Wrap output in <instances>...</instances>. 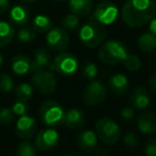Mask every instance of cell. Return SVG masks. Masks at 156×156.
<instances>
[{
  "label": "cell",
  "instance_id": "obj_16",
  "mask_svg": "<svg viewBox=\"0 0 156 156\" xmlns=\"http://www.w3.org/2000/svg\"><path fill=\"white\" fill-rule=\"evenodd\" d=\"M137 127L144 135L156 133V115L153 112L141 113L137 119Z\"/></svg>",
  "mask_w": 156,
  "mask_h": 156
},
{
  "label": "cell",
  "instance_id": "obj_23",
  "mask_svg": "<svg viewBox=\"0 0 156 156\" xmlns=\"http://www.w3.org/2000/svg\"><path fill=\"white\" fill-rule=\"evenodd\" d=\"M137 46L141 51L153 52L156 49V37L151 32L142 33L137 40Z\"/></svg>",
  "mask_w": 156,
  "mask_h": 156
},
{
  "label": "cell",
  "instance_id": "obj_20",
  "mask_svg": "<svg viewBox=\"0 0 156 156\" xmlns=\"http://www.w3.org/2000/svg\"><path fill=\"white\" fill-rule=\"evenodd\" d=\"M9 18L13 24L17 26H25L29 20V10L23 5H16L11 8L9 12Z\"/></svg>",
  "mask_w": 156,
  "mask_h": 156
},
{
  "label": "cell",
  "instance_id": "obj_8",
  "mask_svg": "<svg viewBox=\"0 0 156 156\" xmlns=\"http://www.w3.org/2000/svg\"><path fill=\"white\" fill-rule=\"evenodd\" d=\"M107 96V88L101 80L92 79L86 86L83 93V101L87 106L93 107L102 104Z\"/></svg>",
  "mask_w": 156,
  "mask_h": 156
},
{
  "label": "cell",
  "instance_id": "obj_34",
  "mask_svg": "<svg viewBox=\"0 0 156 156\" xmlns=\"http://www.w3.org/2000/svg\"><path fill=\"white\" fill-rule=\"evenodd\" d=\"M123 142L126 147H130V149H134V147H136L139 145V139L134 133L130 132V133H127V134L124 136Z\"/></svg>",
  "mask_w": 156,
  "mask_h": 156
},
{
  "label": "cell",
  "instance_id": "obj_2",
  "mask_svg": "<svg viewBox=\"0 0 156 156\" xmlns=\"http://www.w3.org/2000/svg\"><path fill=\"white\" fill-rule=\"evenodd\" d=\"M128 55V49L123 42L110 40L102 44L98 50V59L105 64L117 65L123 62Z\"/></svg>",
  "mask_w": 156,
  "mask_h": 156
},
{
  "label": "cell",
  "instance_id": "obj_6",
  "mask_svg": "<svg viewBox=\"0 0 156 156\" xmlns=\"http://www.w3.org/2000/svg\"><path fill=\"white\" fill-rule=\"evenodd\" d=\"M31 83L33 88L42 94H52L57 89L56 76L52 73V69H39L32 72Z\"/></svg>",
  "mask_w": 156,
  "mask_h": 156
},
{
  "label": "cell",
  "instance_id": "obj_5",
  "mask_svg": "<svg viewBox=\"0 0 156 156\" xmlns=\"http://www.w3.org/2000/svg\"><path fill=\"white\" fill-rule=\"evenodd\" d=\"M95 133L98 139L107 145H112L121 139L122 130L120 125L110 118H102L95 124Z\"/></svg>",
  "mask_w": 156,
  "mask_h": 156
},
{
  "label": "cell",
  "instance_id": "obj_26",
  "mask_svg": "<svg viewBox=\"0 0 156 156\" xmlns=\"http://www.w3.org/2000/svg\"><path fill=\"white\" fill-rule=\"evenodd\" d=\"M17 37L23 43H31L34 40H37V31L32 26L25 25V26H22V28L18 30Z\"/></svg>",
  "mask_w": 156,
  "mask_h": 156
},
{
  "label": "cell",
  "instance_id": "obj_38",
  "mask_svg": "<svg viewBox=\"0 0 156 156\" xmlns=\"http://www.w3.org/2000/svg\"><path fill=\"white\" fill-rule=\"evenodd\" d=\"M149 86H150V88H151L152 91H153L154 93H156V72L152 74V76L150 77Z\"/></svg>",
  "mask_w": 156,
  "mask_h": 156
},
{
  "label": "cell",
  "instance_id": "obj_42",
  "mask_svg": "<svg viewBox=\"0 0 156 156\" xmlns=\"http://www.w3.org/2000/svg\"><path fill=\"white\" fill-rule=\"evenodd\" d=\"M52 1H56V2H63V1H66V0H52Z\"/></svg>",
  "mask_w": 156,
  "mask_h": 156
},
{
  "label": "cell",
  "instance_id": "obj_31",
  "mask_svg": "<svg viewBox=\"0 0 156 156\" xmlns=\"http://www.w3.org/2000/svg\"><path fill=\"white\" fill-rule=\"evenodd\" d=\"M98 65L93 62H88L85 64L83 69V76L88 79V80H92L94 78L98 76Z\"/></svg>",
  "mask_w": 156,
  "mask_h": 156
},
{
  "label": "cell",
  "instance_id": "obj_35",
  "mask_svg": "<svg viewBox=\"0 0 156 156\" xmlns=\"http://www.w3.org/2000/svg\"><path fill=\"white\" fill-rule=\"evenodd\" d=\"M136 117V113H135V110L132 108V107H124L121 111H120V118L123 120L124 122H130L135 119Z\"/></svg>",
  "mask_w": 156,
  "mask_h": 156
},
{
  "label": "cell",
  "instance_id": "obj_43",
  "mask_svg": "<svg viewBox=\"0 0 156 156\" xmlns=\"http://www.w3.org/2000/svg\"><path fill=\"white\" fill-rule=\"evenodd\" d=\"M155 2H156V0H155Z\"/></svg>",
  "mask_w": 156,
  "mask_h": 156
},
{
  "label": "cell",
  "instance_id": "obj_25",
  "mask_svg": "<svg viewBox=\"0 0 156 156\" xmlns=\"http://www.w3.org/2000/svg\"><path fill=\"white\" fill-rule=\"evenodd\" d=\"M33 91H34V88L32 85L28 83H22L15 88V95L17 100L28 102L32 98Z\"/></svg>",
  "mask_w": 156,
  "mask_h": 156
},
{
  "label": "cell",
  "instance_id": "obj_12",
  "mask_svg": "<svg viewBox=\"0 0 156 156\" xmlns=\"http://www.w3.org/2000/svg\"><path fill=\"white\" fill-rule=\"evenodd\" d=\"M37 124L33 117L29 115H20L15 124V133L18 138L23 140H28L34 136L37 132Z\"/></svg>",
  "mask_w": 156,
  "mask_h": 156
},
{
  "label": "cell",
  "instance_id": "obj_44",
  "mask_svg": "<svg viewBox=\"0 0 156 156\" xmlns=\"http://www.w3.org/2000/svg\"><path fill=\"white\" fill-rule=\"evenodd\" d=\"M102 1H103V0H102Z\"/></svg>",
  "mask_w": 156,
  "mask_h": 156
},
{
  "label": "cell",
  "instance_id": "obj_9",
  "mask_svg": "<svg viewBox=\"0 0 156 156\" xmlns=\"http://www.w3.org/2000/svg\"><path fill=\"white\" fill-rule=\"evenodd\" d=\"M69 35L64 28L60 27H51L49 31H47L46 35V45L48 48L56 52L64 51L69 45Z\"/></svg>",
  "mask_w": 156,
  "mask_h": 156
},
{
  "label": "cell",
  "instance_id": "obj_37",
  "mask_svg": "<svg viewBox=\"0 0 156 156\" xmlns=\"http://www.w3.org/2000/svg\"><path fill=\"white\" fill-rule=\"evenodd\" d=\"M10 0H0V14H3L9 10Z\"/></svg>",
  "mask_w": 156,
  "mask_h": 156
},
{
  "label": "cell",
  "instance_id": "obj_14",
  "mask_svg": "<svg viewBox=\"0 0 156 156\" xmlns=\"http://www.w3.org/2000/svg\"><path fill=\"white\" fill-rule=\"evenodd\" d=\"M151 98L147 90L142 86L136 87L129 95V103L136 109H145L150 105Z\"/></svg>",
  "mask_w": 156,
  "mask_h": 156
},
{
  "label": "cell",
  "instance_id": "obj_30",
  "mask_svg": "<svg viewBox=\"0 0 156 156\" xmlns=\"http://www.w3.org/2000/svg\"><path fill=\"white\" fill-rule=\"evenodd\" d=\"M14 89L13 79L5 73H0V93H10Z\"/></svg>",
  "mask_w": 156,
  "mask_h": 156
},
{
  "label": "cell",
  "instance_id": "obj_22",
  "mask_svg": "<svg viewBox=\"0 0 156 156\" xmlns=\"http://www.w3.org/2000/svg\"><path fill=\"white\" fill-rule=\"evenodd\" d=\"M15 37V29L7 20H0V47H5Z\"/></svg>",
  "mask_w": 156,
  "mask_h": 156
},
{
  "label": "cell",
  "instance_id": "obj_33",
  "mask_svg": "<svg viewBox=\"0 0 156 156\" xmlns=\"http://www.w3.org/2000/svg\"><path fill=\"white\" fill-rule=\"evenodd\" d=\"M11 109H12V111H13L14 115L20 117V115H27V113H28L29 106H28V104H27V102L18 100L14 103Z\"/></svg>",
  "mask_w": 156,
  "mask_h": 156
},
{
  "label": "cell",
  "instance_id": "obj_7",
  "mask_svg": "<svg viewBox=\"0 0 156 156\" xmlns=\"http://www.w3.org/2000/svg\"><path fill=\"white\" fill-rule=\"evenodd\" d=\"M78 58L72 52L61 51L52 60L51 69L56 73L63 76H71L77 72L79 66Z\"/></svg>",
  "mask_w": 156,
  "mask_h": 156
},
{
  "label": "cell",
  "instance_id": "obj_11",
  "mask_svg": "<svg viewBox=\"0 0 156 156\" xmlns=\"http://www.w3.org/2000/svg\"><path fill=\"white\" fill-rule=\"evenodd\" d=\"M60 136L54 128H46L37 132L34 139V144L37 149L41 151H50L58 145Z\"/></svg>",
  "mask_w": 156,
  "mask_h": 156
},
{
  "label": "cell",
  "instance_id": "obj_27",
  "mask_svg": "<svg viewBox=\"0 0 156 156\" xmlns=\"http://www.w3.org/2000/svg\"><path fill=\"white\" fill-rule=\"evenodd\" d=\"M16 155L18 156H35L37 147L28 140H23L16 147Z\"/></svg>",
  "mask_w": 156,
  "mask_h": 156
},
{
  "label": "cell",
  "instance_id": "obj_28",
  "mask_svg": "<svg viewBox=\"0 0 156 156\" xmlns=\"http://www.w3.org/2000/svg\"><path fill=\"white\" fill-rule=\"evenodd\" d=\"M79 24H80L79 17L73 13L67 14V15L64 16V17L62 18V20H61V26H62V28H64L65 30H67V31L76 30V29L79 27Z\"/></svg>",
  "mask_w": 156,
  "mask_h": 156
},
{
  "label": "cell",
  "instance_id": "obj_19",
  "mask_svg": "<svg viewBox=\"0 0 156 156\" xmlns=\"http://www.w3.org/2000/svg\"><path fill=\"white\" fill-rule=\"evenodd\" d=\"M69 9L71 13L78 17H85L91 13L93 9L92 0H69Z\"/></svg>",
  "mask_w": 156,
  "mask_h": 156
},
{
  "label": "cell",
  "instance_id": "obj_36",
  "mask_svg": "<svg viewBox=\"0 0 156 156\" xmlns=\"http://www.w3.org/2000/svg\"><path fill=\"white\" fill-rule=\"evenodd\" d=\"M143 152L147 156H156V138H151L145 143Z\"/></svg>",
  "mask_w": 156,
  "mask_h": 156
},
{
  "label": "cell",
  "instance_id": "obj_29",
  "mask_svg": "<svg viewBox=\"0 0 156 156\" xmlns=\"http://www.w3.org/2000/svg\"><path fill=\"white\" fill-rule=\"evenodd\" d=\"M124 66L128 69L129 72H137L141 67V60L137 55L128 54L125 60L123 61Z\"/></svg>",
  "mask_w": 156,
  "mask_h": 156
},
{
  "label": "cell",
  "instance_id": "obj_10",
  "mask_svg": "<svg viewBox=\"0 0 156 156\" xmlns=\"http://www.w3.org/2000/svg\"><path fill=\"white\" fill-rule=\"evenodd\" d=\"M119 16V9L117 5L111 2L110 0H103V2L98 3L95 8L93 17L96 22L104 26L111 25L117 20Z\"/></svg>",
  "mask_w": 156,
  "mask_h": 156
},
{
  "label": "cell",
  "instance_id": "obj_39",
  "mask_svg": "<svg viewBox=\"0 0 156 156\" xmlns=\"http://www.w3.org/2000/svg\"><path fill=\"white\" fill-rule=\"evenodd\" d=\"M149 29H150V32L152 34H154L156 37V15L150 20L149 23Z\"/></svg>",
  "mask_w": 156,
  "mask_h": 156
},
{
  "label": "cell",
  "instance_id": "obj_32",
  "mask_svg": "<svg viewBox=\"0 0 156 156\" xmlns=\"http://www.w3.org/2000/svg\"><path fill=\"white\" fill-rule=\"evenodd\" d=\"M14 113L12 109L3 107L0 109V124L1 125H9L14 121Z\"/></svg>",
  "mask_w": 156,
  "mask_h": 156
},
{
  "label": "cell",
  "instance_id": "obj_18",
  "mask_svg": "<svg viewBox=\"0 0 156 156\" xmlns=\"http://www.w3.org/2000/svg\"><path fill=\"white\" fill-rule=\"evenodd\" d=\"M86 122V115L81 109L72 108L65 112L64 125L69 129H77Z\"/></svg>",
  "mask_w": 156,
  "mask_h": 156
},
{
  "label": "cell",
  "instance_id": "obj_21",
  "mask_svg": "<svg viewBox=\"0 0 156 156\" xmlns=\"http://www.w3.org/2000/svg\"><path fill=\"white\" fill-rule=\"evenodd\" d=\"M11 69L14 74L18 76L26 75L31 71V60L26 55H16L11 62Z\"/></svg>",
  "mask_w": 156,
  "mask_h": 156
},
{
  "label": "cell",
  "instance_id": "obj_15",
  "mask_svg": "<svg viewBox=\"0 0 156 156\" xmlns=\"http://www.w3.org/2000/svg\"><path fill=\"white\" fill-rule=\"evenodd\" d=\"M52 59L49 51L45 48H39L34 51V59L31 61V71H39L46 67L51 69Z\"/></svg>",
  "mask_w": 156,
  "mask_h": 156
},
{
  "label": "cell",
  "instance_id": "obj_17",
  "mask_svg": "<svg viewBox=\"0 0 156 156\" xmlns=\"http://www.w3.org/2000/svg\"><path fill=\"white\" fill-rule=\"evenodd\" d=\"M109 88L117 95H124L129 90V81L124 74L117 73L109 78Z\"/></svg>",
  "mask_w": 156,
  "mask_h": 156
},
{
  "label": "cell",
  "instance_id": "obj_41",
  "mask_svg": "<svg viewBox=\"0 0 156 156\" xmlns=\"http://www.w3.org/2000/svg\"><path fill=\"white\" fill-rule=\"evenodd\" d=\"M22 1H25V2H28V3H32V2H34V1H37V0H22Z\"/></svg>",
  "mask_w": 156,
  "mask_h": 156
},
{
  "label": "cell",
  "instance_id": "obj_24",
  "mask_svg": "<svg viewBox=\"0 0 156 156\" xmlns=\"http://www.w3.org/2000/svg\"><path fill=\"white\" fill-rule=\"evenodd\" d=\"M32 27L39 33L47 32L51 29L52 20L49 16L44 15V14H37L32 20Z\"/></svg>",
  "mask_w": 156,
  "mask_h": 156
},
{
  "label": "cell",
  "instance_id": "obj_4",
  "mask_svg": "<svg viewBox=\"0 0 156 156\" xmlns=\"http://www.w3.org/2000/svg\"><path fill=\"white\" fill-rule=\"evenodd\" d=\"M39 117L45 125L58 127L64 124L65 111L60 103L54 100H46L40 106Z\"/></svg>",
  "mask_w": 156,
  "mask_h": 156
},
{
  "label": "cell",
  "instance_id": "obj_1",
  "mask_svg": "<svg viewBox=\"0 0 156 156\" xmlns=\"http://www.w3.org/2000/svg\"><path fill=\"white\" fill-rule=\"evenodd\" d=\"M156 15L154 0H126L121 11V18L130 28L144 26Z\"/></svg>",
  "mask_w": 156,
  "mask_h": 156
},
{
  "label": "cell",
  "instance_id": "obj_40",
  "mask_svg": "<svg viewBox=\"0 0 156 156\" xmlns=\"http://www.w3.org/2000/svg\"><path fill=\"white\" fill-rule=\"evenodd\" d=\"M3 65V56L1 55V52H0V69L2 67Z\"/></svg>",
  "mask_w": 156,
  "mask_h": 156
},
{
  "label": "cell",
  "instance_id": "obj_13",
  "mask_svg": "<svg viewBox=\"0 0 156 156\" xmlns=\"http://www.w3.org/2000/svg\"><path fill=\"white\" fill-rule=\"evenodd\" d=\"M98 137L94 130L83 129L76 136V145L83 152H91L98 145Z\"/></svg>",
  "mask_w": 156,
  "mask_h": 156
},
{
  "label": "cell",
  "instance_id": "obj_3",
  "mask_svg": "<svg viewBox=\"0 0 156 156\" xmlns=\"http://www.w3.org/2000/svg\"><path fill=\"white\" fill-rule=\"evenodd\" d=\"M79 40L85 46L89 48H95L102 45L107 39V30L104 25L98 22L90 20L79 29Z\"/></svg>",
  "mask_w": 156,
  "mask_h": 156
}]
</instances>
